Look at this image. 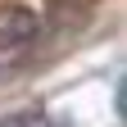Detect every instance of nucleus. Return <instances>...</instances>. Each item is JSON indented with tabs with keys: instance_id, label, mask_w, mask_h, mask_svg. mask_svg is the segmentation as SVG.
Returning a JSON list of instances; mask_svg holds the SVG:
<instances>
[{
	"instance_id": "1",
	"label": "nucleus",
	"mask_w": 127,
	"mask_h": 127,
	"mask_svg": "<svg viewBox=\"0 0 127 127\" xmlns=\"http://www.w3.org/2000/svg\"><path fill=\"white\" fill-rule=\"evenodd\" d=\"M36 32H41V18L32 9L23 5H5L0 9V59H14V55H23L32 41H36Z\"/></svg>"
},
{
	"instance_id": "2",
	"label": "nucleus",
	"mask_w": 127,
	"mask_h": 127,
	"mask_svg": "<svg viewBox=\"0 0 127 127\" xmlns=\"http://www.w3.org/2000/svg\"><path fill=\"white\" fill-rule=\"evenodd\" d=\"M0 127H64V123L50 118V114H41V109H18V114H9Z\"/></svg>"
}]
</instances>
